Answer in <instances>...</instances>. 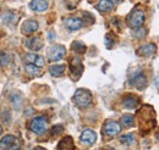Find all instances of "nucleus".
Instances as JSON below:
<instances>
[{"mask_svg":"<svg viewBox=\"0 0 159 150\" xmlns=\"http://www.w3.org/2000/svg\"><path fill=\"white\" fill-rule=\"evenodd\" d=\"M26 46L30 49V50H33V51H37L42 49L43 46V40L39 37H32L31 39H27L26 40Z\"/></svg>","mask_w":159,"mask_h":150,"instance_id":"11","label":"nucleus"},{"mask_svg":"<svg viewBox=\"0 0 159 150\" xmlns=\"http://www.w3.org/2000/svg\"><path fill=\"white\" fill-rule=\"evenodd\" d=\"M59 149H65V150H70V149H74V144H72V139L70 137L67 138H64L61 142L59 143Z\"/></svg>","mask_w":159,"mask_h":150,"instance_id":"19","label":"nucleus"},{"mask_svg":"<svg viewBox=\"0 0 159 150\" xmlns=\"http://www.w3.org/2000/svg\"><path fill=\"white\" fill-rule=\"evenodd\" d=\"M137 104H139V101L135 98H126L124 100V106L126 109H135L137 106Z\"/></svg>","mask_w":159,"mask_h":150,"instance_id":"22","label":"nucleus"},{"mask_svg":"<svg viewBox=\"0 0 159 150\" xmlns=\"http://www.w3.org/2000/svg\"><path fill=\"white\" fill-rule=\"evenodd\" d=\"M146 84H147V78L144 77L143 73L136 75L134 77V79H132V86H135L139 89H143L146 87Z\"/></svg>","mask_w":159,"mask_h":150,"instance_id":"14","label":"nucleus"},{"mask_svg":"<svg viewBox=\"0 0 159 150\" xmlns=\"http://www.w3.org/2000/svg\"><path fill=\"white\" fill-rule=\"evenodd\" d=\"M30 7L33 10V11H37V12H43L48 9V2L44 1V0H32L30 2Z\"/></svg>","mask_w":159,"mask_h":150,"instance_id":"13","label":"nucleus"},{"mask_svg":"<svg viewBox=\"0 0 159 150\" xmlns=\"http://www.w3.org/2000/svg\"><path fill=\"white\" fill-rule=\"evenodd\" d=\"M9 62H10V56H9L7 54L2 53V54L0 55V66H7Z\"/></svg>","mask_w":159,"mask_h":150,"instance_id":"24","label":"nucleus"},{"mask_svg":"<svg viewBox=\"0 0 159 150\" xmlns=\"http://www.w3.org/2000/svg\"><path fill=\"white\" fill-rule=\"evenodd\" d=\"M38 27L39 26H38V22L37 21H34V20H27V21L23 22L21 31H22L23 34H31V33H34L38 29Z\"/></svg>","mask_w":159,"mask_h":150,"instance_id":"9","label":"nucleus"},{"mask_svg":"<svg viewBox=\"0 0 159 150\" xmlns=\"http://www.w3.org/2000/svg\"><path fill=\"white\" fill-rule=\"evenodd\" d=\"M1 132H2V130H1V126H0V134H1Z\"/></svg>","mask_w":159,"mask_h":150,"instance_id":"27","label":"nucleus"},{"mask_svg":"<svg viewBox=\"0 0 159 150\" xmlns=\"http://www.w3.org/2000/svg\"><path fill=\"white\" fill-rule=\"evenodd\" d=\"M66 55V49L64 45H53L48 50V57L50 61H59Z\"/></svg>","mask_w":159,"mask_h":150,"instance_id":"4","label":"nucleus"},{"mask_svg":"<svg viewBox=\"0 0 159 150\" xmlns=\"http://www.w3.org/2000/svg\"><path fill=\"white\" fill-rule=\"evenodd\" d=\"M120 142L122 143V144H125V145H132V144H135V137L132 135V134H124V135H121L120 137Z\"/></svg>","mask_w":159,"mask_h":150,"instance_id":"20","label":"nucleus"},{"mask_svg":"<svg viewBox=\"0 0 159 150\" xmlns=\"http://www.w3.org/2000/svg\"><path fill=\"white\" fill-rule=\"evenodd\" d=\"M120 131H121V126L115 121H108L104 126V132L109 137H115L116 134H119Z\"/></svg>","mask_w":159,"mask_h":150,"instance_id":"7","label":"nucleus"},{"mask_svg":"<svg viewBox=\"0 0 159 150\" xmlns=\"http://www.w3.org/2000/svg\"><path fill=\"white\" fill-rule=\"evenodd\" d=\"M65 72V65H53L49 67V73L54 77H60Z\"/></svg>","mask_w":159,"mask_h":150,"instance_id":"17","label":"nucleus"},{"mask_svg":"<svg viewBox=\"0 0 159 150\" xmlns=\"http://www.w3.org/2000/svg\"><path fill=\"white\" fill-rule=\"evenodd\" d=\"M59 131H62V127H61V126H57V127H54L52 132H53V134H59V133H58Z\"/></svg>","mask_w":159,"mask_h":150,"instance_id":"25","label":"nucleus"},{"mask_svg":"<svg viewBox=\"0 0 159 150\" xmlns=\"http://www.w3.org/2000/svg\"><path fill=\"white\" fill-rule=\"evenodd\" d=\"M72 49L77 53H84L86 51V45L82 43V42H75L72 44Z\"/></svg>","mask_w":159,"mask_h":150,"instance_id":"23","label":"nucleus"},{"mask_svg":"<svg viewBox=\"0 0 159 150\" xmlns=\"http://www.w3.org/2000/svg\"><path fill=\"white\" fill-rule=\"evenodd\" d=\"M113 6H114V4L110 0H100L97 4V10L100 12H108L113 9Z\"/></svg>","mask_w":159,"mask_h":150,"instance_id":"16","label":"nucleus"},{"mask_svg":"<svg viewBox=\"0 0 159 150\" xmlns=\"http://www.w3.org/2000/svg\"><path fill=\"white\" fill-rule=\"evenodd\" d=\"M21 145L16 137L7 134L0 140V149H20Z\"/></svg>","mask_w":159,"mask_h":150,"instance_id":"2","label":"nucleus"},{"mask_svg":"<svg viewBox=\"0 0 159 150\" xmlns=\"http://www.w3.org/2000/svg\"><path fill=\"white\" fill-rule=\"evenodd\" d=\"M64 24L70 31H79L83 27V21L77 17H70V19L64 20Z\"/></svg>","mask_w":159,"mask_h":150,"instance_id":"8","label":"nucleus"},{"mask_svg":"<svg viewBox=\"0 0 159 150\" xmlns=\"http://www.w3.org/2000/svg\"><path fill=\"white\" fill-rule=\"evenodd\" d=\"M121 122H122V125H124L125 127H132L134 123H135V120H134V116H132V115L126 113V115L122 116Z\"/></svg>","mask_w":159,"mask_h":150,"instance_id":"21","label":"nucleus"},{"mask_svg":"<svg viewBox=\"0 0 159 150\" xmlns=\"http://www.w3.org/2000/svg\"><path fill=\"white\" fill-rule=\"evenodd\" d=\"M74 101L79 108L86 109L92 104V95L86 89H77L74 95Z\"/></svg>","mask_w":159,"mask_h":150,"instance_id":"1","label":"nucleus"},{"mask_svg":"<svg viewBox=\"0 0 159 150\" xmlns=\"http://www.w3.org/2000/svg\"><path fill=\"white\" fill-rule=\"evenodd\" d=\"M47 126H48V122L44 117H36L32 120V122L30 125V130L36 134H40L47 130Z\"/></svg>","mask_w":159,"mask_h":150,"instance_id":"5","label":"nucleus"},{"mask_svg":"<svg viewBox=\"0 0 159 150\" xmlns=\"http://www.w3.org/2000/svg\"><path fill=\"white\" fill-rule=\"evenodd\" d=\"M40 68H42V67H38V66L32 65V64H27V65H25V70H26V72L31 76H40V73H42V70H40Z\"/></svg>","mask_w":159,"mask_h":150,"instance_id":"18","label":"nucleus"},{"mask_svg":"<svg viewBox=\"0 0 159 150\" xmlns=\"http://www.w3.org/2000/svg\"><path fill=\"white\" fill-rule=\"evenodd\" d=\"M25 61L27 64H32V65H36L38 67H43V65H44V59L39 55H36V54H26Z\"/></svg>","mask_w":159,"mask_h":150,"instance_id":"12","label":"nucleus"},{"mask_svg":"<svg viewBox=\"0 0 159 150\" xmlns=\"http://www.w3.org/2000/svg\"><path fill=\"white\" fill-rule=\"evenodd\" d=\"M1 19L4 21V23H7V24H14L15 22H17V15L14 12V11H6L1 15Z\"/></svg>","mask_w":159,"mask_h":150,"instance_id":"15","label":"nucleus"},{"mask_svg":"<svg viewBox=\"0 0 159 150\" xmlns=\"http://www.w3.org/2000/svg\"><path fill=\"white\" fill-rule=\"evenodd\" d=\"M144 19H146V17H144L143 11L136 10V11H134V12L130 15V17H129V24H130L131 28L139 29V28H141V26L143 24Z\"/></svg>","mask_w":159,"mask_h":150,"instance_id":"3","label":"nucleus"},{"mask_svg":"<svg viewBox=\"0 0 159 150\" xmlns=\"http://www.w3.org/2000/svg\"><path fill=\"white\" fill-rule=\"evenodd\" d=\"M156 50H157V48H156L154 44H146V45L139 46L137 51H136V54L139 56H151L156 53Z\"/></svg>","mask_w":159,"mask_h":150,"instance_id":"10","label":"nucleus"},{"mask_svg":"<svg viewBox=\"0 0 159 150\" xmlns=\"http://www.w3.org/2000/svg\"><path fill=\"white\" fill-rule=\"evenodd\" d=\"M80 140L86 144V145H93L97 140V134L96 132L92 131V130H84V131L81 133V137H80Z\"/></svg>","mask_w":159,"mask_h":150,"instance_id":"6","label":"nucleus"},{"mask_svg":"<svg viewBox=\"0 0 159 150\" xmlns=\"http://www.w3.org/2000/svg\"><path fill=\"white\" fill-rule=\"evenodd\" d=\"M110 1H111L113 4H116V2H118V1H120V0H110Z\"/></svg>","mask_w":159,"mask_h":150,"instance_id":"26","label":"nucleus"}]
</instances>
